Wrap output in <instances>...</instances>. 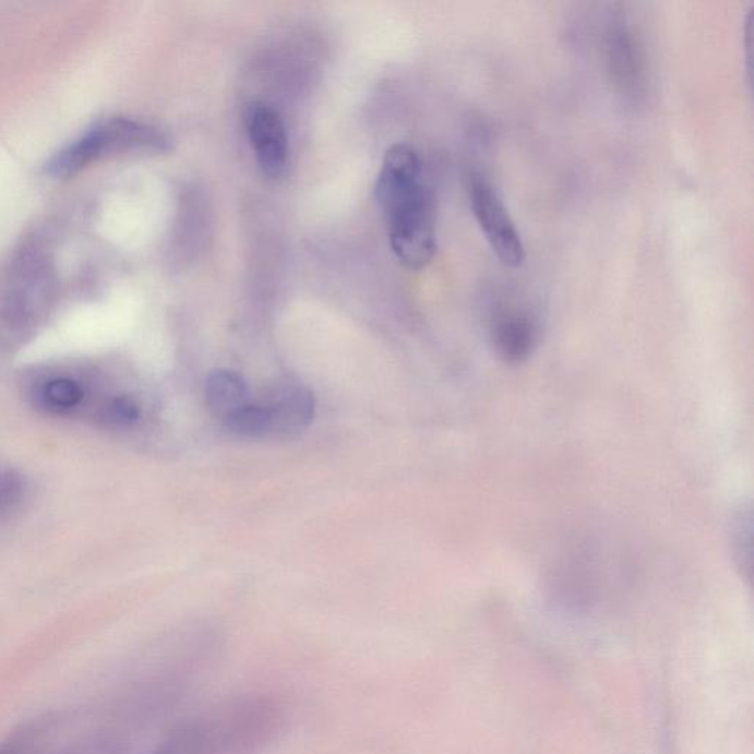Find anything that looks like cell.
I'll return each instance as SVG.
<instances>
[{
    "label": "cell",
    "instance_id": "cell-3",
    "mask_svg": "<svg viewBox=\"0 0 754 754\" xmlns=\"http://www.w3.org/2000/svg\"><path fill=\"white\" fill-rule=\"evenodd\" d=\"M171 145V137L153 124L125 117L108 118L55 155L46 172L55 179H67L104 158L129 153H167Z\"/></svg>",
    "mask_w": 754,
    "mask_h": 754
},
{
    "label": "cell",
    "instance_id": "cell-11",
    "mask_svg": "<svg viewBox=\"0 0 754 754\" xmlns=\"http://www.w3.org/2000/svg\"><path fill=\"white\" fill-rule=\"evenodd\" d=\"M728 542L731 558L743 573H752V508L741 504L728 522Z\"/></svg>",
    "mask_w": 754,
    "mask_h": 754
},
{
    "label": "cell",
    "instance_id": "cell-14",
    "mask_svg": "<svg viewBox=\"0 0 754 754\" xmlns=\"http://www.w3.org/2000/svg\"><path fill=\"white\" fill-rule=\"evenodd\" d=\"M24 482L14 470L0 467V517L11 515L24 499Z\"/></svg>",
    "mask_w": 754,
    "mask_h": 754
},
{
    "label": "cell",
    "instance_id": "cell-9",
    "mask_svg": "<svg viewBox=\"0 0 754 754\" xmlns=\"http://www.w3.org/2000/svg\"><path fill=\"white\" fill-rule=\"evenodd\" d=\"M250 402V387L239 373L216 370L206 379V407L211 415L220 419L223 423Z\"/></svg>",
    "mask_w": 754,
    "mask_h": 754
},
{
    "label": "cell",
    "instance_id": "cell-6",
    "mask_svg": "<svg viewBox=\"0 0 754 754\" xmlns=\"http://www.w3.org/2000/svg\"><path fill=\"white\" fill-rule=\"evenodd\" d=\"M541 338L538 318L516 304H501L490 315L492 347L505 363L519 364L528 360Z\"/></svg>",
    "mask_w": 754,
    "mask_h": 754
},
{
    "label": "cell",
    "instance_id": "cell-13",
    "mask_svg": "<svg viewBox=\"0 0 754 754\" xmlns=\"http://www.w3.org/2000/svg\"><path fill=\"white\" fill-rule=\"evenodd\" d=\"M103 419L113 427L128 428L141 419V407L133 398L120 395L103 407Z\"/></svg>",
    "mask_w": 754,
    "mask_h": 754
},
{
    "label": "cell",
    "instance_id": "cell-5",
    "mask_svg": "<svg viewBox=\"0 0 754 754\" xmlns=\"http://www.w3.org/2000/svg\"><path fill=\"white\" fill-rule=\"evenodd\" d=\"M606 69L614 88L627 99H638L646 91L647 58L642 37L631 21L614 14L605 35Z\"/></svg>",
    "mask_w": 754,
    "mask_h": 754
},
{
    "label": "cell",
    "instance_id": "cell-15",
    "mask_svg": "<svg viewBox=\"0 0 754 754\" xmlns=\"http://www.w3.org/2000/svg\"><path fill=\"white\" fill-rule=\"evenodd\" d=\"M193 750H195V735L180 732L159 745L153 754H193Z\"/></svg>",
    "mask_w": 754,
    "mask_h": 754
},
{
    "label": "cell",
    "instance_id": "cell-12",
    "mask_svg": "<svg viewBox=\"0 0 754 754\" xmlns=\"http://www.w3.org/2000/svg\"><path fill=\"white\" fill-rule=\"evenodd\" d=\"M226 428L239 436L264 438L270 435L267 415L259 402H250L225 421Z\"/></svg>",
    "mask_w": 754,
    "mask_h": 754
},
{
    "label": "cell",
    "instance_id": "cell-4",
    "mask_svg": "<svg viewBox=\"0 0 754 754\" xmlns=\"http://www.w3.org/2000/svg\"><path fill=\"white\" fill-rule=\"evenodd\" d=\"M469 196L476 222L494 254L505 267H520L526 259L525 243L494 184L476 175L470 179Z\"/></svg>",
    "mask_w": 754,
    "mask_h": 754
},
{
    "label": "cell",
    "instance_id": "cell-1",
    "mask_svg": "<svg viewBox=\"0 0 754 754\" xmlns=\"http://www.w3.org/2000/svg\"><path fill=\"white\" fill-rule=\"evenodd\" d=\"M376 200L394 254L408 268L427 267L435 256V225L419 155L411 146L402 143L387 151L378 177Z\"/></svg>",
    "mask_w": 754,
    "mask_h": 754
},
{
    "label": "cell",
    "instance_id": "cell-7",
    "mask_svg": "<svg viewBox=\"0 0 754 754\" xmlns=\"http://www.w3.org/2000/svg\"><path fill=\"white\" fill-rule=\"evenodd\" d=\"M246 125L261 171L280 179L288 167V136L280 113L272 105L252 103L246 111Z\"/></svg>",
    "mask_w": 754,
    "mask_h": 754
},
{
    "label": "cell",
    "instance_id": "cell-2",
    "mask_svg": "<svg viewBox=\"0 0 754 754\" xmlns=\"http://www.w3.org/2000/svg\"><path fill=\"white\" fill-rule=\"evenodd\" d=\"M53 259L40 243L21 248L0 280V343L19 347L36 334L57 298Z\"/></svg>",
    "mask_w": 754,
    "mask_h": 754
},
{
    "label": "cell",
    "instance_id": "cell-16",
    "mask_svg": "<svg viewBox=\"0 0 754 754\" xmlns=\"http://www.w3.org/2000/svg\"><path fill=\"white\" fill-rule=\"evenodd\" d=\"M0 754H24V749L21 744H7L0 747Z\"/></svg>",
    "mask_w": 754,
    "mask_h": 754
},
{
    "label": "cell",
    "instance_id": "cell-8",
    "mask_svg": "<svg viewBox=\"0 0 754 754\" xmlns=\"http://www.w3.org/2000/svg\"><path fill=\"white\" fill-rule=\"evenodd\" d=\"M256 402L267 415L270 435H294L313 423L314 394L301 383H276L267 387Z\"/></svg>",
    "mask_w": 754,
    "mask_h": 754
},
{
    "label": "cell",
    "instance_id": "cell-10",
    "mask_svg": "<svg viewBox=\"0 0 754 754\" xmlns=\"http://www.w3.org/2000/svg\"><path fill=\"white\" fill-rule=\"evenodd\" d=\"M84 387L82 383L69 376H53L36 383L33 398L37 406L46 411L64 415L83 404Z\"/></svg>",
    "mask_w": 754,
    "mask_h": 754
}]
</instances>
